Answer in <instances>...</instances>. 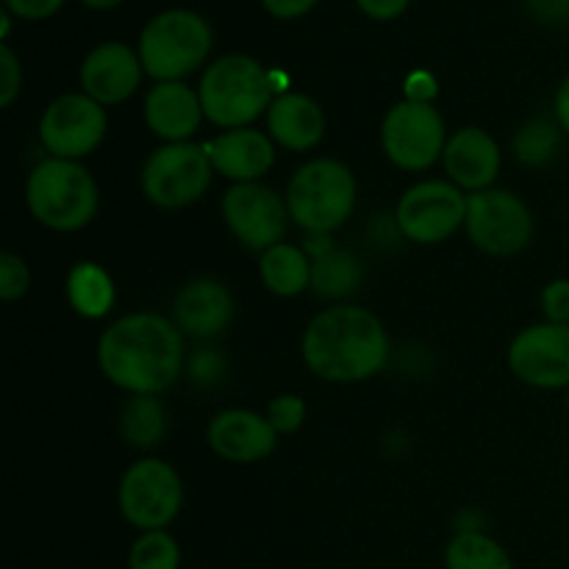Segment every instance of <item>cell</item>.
Segmentation results:
<instances>
[{
  "instance_id": "cell-33",
  "label": "cell",
  "mask_w": 569,
  "mask_h": 569,
  "mask_svg": "<svg viewBox=\"0 0 569 569\" xmlns=\"http://www.w3.org/2000/svg\"><path fill=\"white\" fill-rule=\"evenodd\" d=\"M526 9L533 20L545 26H565L569 22V0H526Z\"/></svg>"
},
{
  "instance_id": "cell-10",
  "label": "cell",
  "mask_w": 569,
  "mask_h": 569,
  "mask_svg": "<svg viewBox=\"0 0 569 569\" xmlns=\"http://www.w3.org/2000/svg\"><path fill=\"white\" fill-rule=\"evenodd\" d=\"M467 237L489 256H515L533 237V214L515 192L483 189L467 198Z\"/></svg>"
},
{
  "instance_id": "cell-28",
  "label": "cell",
  "mask_w": 569,
  "mask_h": 569,
  "mask_svg": "<svg viewBox=\"0 0 569 569\" xmlns=\"http://www.w3.org/2000/svg\"><path fill=\"white\" fill-rule=\"evenodd\" d=\"M181 548L167 531H144L128 553V569H178Z\"/></svg>"
},
{
  "instance_id": "cell-1",
  "label": "cell",
  "mask_w": 569,
  "mask_h": 569,
  "mask_svg": "<svg viewBox=\"0 0 569 569\" xmlns=\"http://www.w3.org/2000/svg\"><path fill=\"white\" fill-rule=\"evenodd\" d=\"M98 365L103 376L126 392H167L181 376V328L153 311L120 317L100 337Z\"/></svg>"
},
{
  "instance_id": "cell-3",
  "label": "cell",
  "mask_w": 569,
  "mask_h": 569,
  "mask_svg": "<svg viewBox=\"0 0 569 569\" xmlns=\"http://www.w3.org/2000/svg\"><path fill=\"white\" fill-rule=\"evenodd\" d=\"M206 120L217 128H248L272 106V78L253 56L228 53L200 78Z\"/></svg>"
},
{
  "instance_id": "cell-31",
  "label": "cell",
  "mask_w": 569,
  "mask_h": 569,
  "mask_svg": "<svg viewBox=\"0 0 569 569\" xmlns=\"http://www.w3.org/2000/svg\"><path fill=\"white\" fill-rule=\"evenodd\" d=\"M22 89V64L9 44H0V106L9 109Z\"/></svg>"
},
{
  "instance_id": "cell-24",
  "label": "cell",
  "mask_w": 569,
  "mask_h": 569,
  "mask_svg": "<svg viewBox=\"0 0 569 569\" xmlns=\"http://www.w3.org/2000/svg\"><path fill=\"white\" fill-rule=\"evenodd\" d=\"M361 283V264L350 250L328 248L311 259V289L320 298L342 300L353 295Z\"/></svg>"
},
{
  "instance_id": "cell-36",
  "label": "cell",
  "mask_w": 569,
  "mask_h": 569,
  "mask_svg": "<svg viewBox=\"0 0 569 569\" xmlns=\"http://www.w3.org/2000/svg\"><path fill=\"white\" fill-rule=\"evenodd\" d=\"M356 3L372 20H395V17L403 14L409 0H356Z\"/></svg>"
},
{
  "instance_id": "cell-29",
  "label": "cell",
  "mask_w": 569,
  "mask_h": 569,
  "mask_svg": "<svg viewBox=\"0 0 569 569\" xmlns=\"http://www.w3.org/2000/svg\"><path fill=\"white\" fill-rule=\"evenodd\" d=\"M267 420L276 428V433H295L306 420V403L298 395H278L267 406Z\"/></svg>"
},
{
  "instance_id": "cell-20",
  "label": "cell",
  "mask_w": 569,
  "mask_h": 569,
  "mask_svg": "<svg viewBox=\"0 0 569 569\" xmlns=\"http://www.w3.org/2000/svg\"><path fill=\"white\" fill-rule=\"evenodd\" d=\"M209 156L214 172H222L233 183H253L276 164V144L264 131L233 128L214 139Z\"/></svg>"
},
{
  "instance_id": "cell-41",
  "label": "cell",
  "mask_w": 569,
  "mask_h": 569,
  "mask_svg": "<svg viewBox=\"0 0 569 569\" xmlns=\"http://www.w3.org/2000/svg\"><path fill=\"white\" fill-rule=\"evenodd\" d=\"M567 409H569V392H567Z\"/></svg>"
},
{
  "instance_id": "cell-22",
  "label": "cell",
  "mask_w": 569,
  "mask_h": 569,
  "mask_svg": "<svg viewBox=\"0 0 569 569\" xmlns=\"http://www.w3.org/2000/svg\"><path fill=\"white\" fill-rule=\"evenodd\" d=\"M259 276L261 283L278 298H298L311 287V261L300 248L281 242L261 253Z\"/></svg>"
},
{
  "instance_id": "cell-40",
  "label": "cell",
  "mask_w": 569,
  "mask_h": 569,
  "mask_svg": "<svg viewBox=\"0 0 569 569\" xmlns=\"http://www.w3.org/2000/svg\"><path fill=\"white\" fill-rule=\"evenodd\" d=\"M87 6H92V9H111V6L122 3V0H83Z\"/></svg>"
},
{
  "instance_id": "cell-13",
  "label": "cell",
  "mask_w": 569,
  "mask_h": 569,
  "mask_svg": "<svg viewBox=\"0 0 569 569\" xmlns=\"http://www.w3.org/2000/svg\"><path fill=\"white\" fill-rule=\"evenodd\" d=\"M289 206L287 198L264 183H233L222 194V220L228 231L239 239L248 250L276 248L283 242V233L289 226Z\"/></svg>"
},
{
  "instance_id": "cell-6",
  "label": "cell",
  "mask_w": 569,
  "mask_h": 569,
  "mask_svg": "<svg viewBox=\"0 0 569 569\" xmlns=\"http://www.w3.org/2000/svg\"><path fill=\"white\" fill-rule=\"evenodd\" d=\"M211 50V28L189 9H167L144 26L139 37V59L156 81H181L198 70Z\"/></svg>"
},
{
  "instance_id": "cell-7",
  "label": "cell",
  "mask_w": 569,
  "mask_h": 569,
  "mask_svg": "<svg viewBox=\"0 0 569 569\" xmlns=\"http://www.w3.org/2000/svg\"><path fill=\"white\" fill-rule=\"evenodd\" d=\"M214 164L209 150L194 142H170L148 156L142 167V192L159 209H187L211 187Z\"/></svg>"
},
{
  "instance_id": "cell-14",
  "label": "cell",
  "mask_w": 569,
  "mask_h": 569,
  "mask_svg": "<svg viewBox=\"0 0 569 569\" xmlns=\"http://www.w3.org/2000/svg\"><path fill=\"white\" fill-rule=\"evenodd\" d=\"M509 367L528 387H569V326L542 322L517 333L509 345Z\"/></svg>"
},
{
  "instance_id": "cell-23",
  "label": "cell",
  "mask_w": 569,
  "mask_h": 569,
  "mask_svg": "<svg viewBox=\"0 0 569 569\" xmlns=\"http://www.w3.org/2000/svg\"><path fill=\"white\" fill-rule=\"evenodd\" d=\"M114 298V281L94 261H81L67 276V300L87 320H100V317L109 315Z\"/></svg>"
},
{
  "instance_id": "cell-26",
  "label": "cell",
  "mask_w": 569,
  "mask_h": 569,
  "mask_svg": "<svg viewBox=\"0 0 569 569\" xmlns=\"http://www.w3.org/2000/svg\"><path fill=\"white\" fill-rule=\"evenodd\" d=\"M448 569H515L511 556L492 537L478 531H461L445 550Z\"/></svg>"
},
{
  "instance_id": "cell-39",
  "label": "cell",
  "mask_w": 569,
  "mask_h": 569,
  "mask_svg": "<svg viewBox=\"0 0 569 569\" xmlns=\"http://www.w3.org/2000/svg\"><path fill=\"white\" fill-rule=\"evenodd\" d=\"M556 122L561 126V131L569 133V76L561 81L559 92H556Z\"/></svg>"
},
{
  "instance_id": "cell-30",
  "label": "cell",
  "mask_w": 569,
  "mask_h": 569,
  "mask_svg": "<svg viewBox=\"0 0 569 569\" xmlns=\"http://www.w3.org/2000/svg\"><path fill=\"white\" fill-rule=\"evenodd\" d=\"M31 287V272H28V264L17 253H0V298L6 303L22 298Z\"/></svg>"
},
{
  "instance_id": "cell-16",
  "label": "cell",
  "mask_w": 569,
  "mask_h": 569,
  "mask_svg": "<svg viewBox=\"0 0 569 569\" xmlns=\"http://www.w3.org/2000/svg\"><path fill=\"white\" fill-rule=\"evenodd\" d=\"M209 445L231 465H253L276 450L278 433L264 415L228 409L209 422Z\"/></svg>"
},
{
  "instance_id": "cell-38",
  "label": "cell",
  "mask_w": 569,
  "mask_h": 569,
  "mask_svg": "<svg viewBox=\"0 0 569 569\" xmlns=\"http://www.w3.org/2000/svg\"><path fill=\"white\" fill-rule=\"evenodd\" d=\"M261 3H264L270 14L281 17V20H292V17L306 14L317 0H261Z\"/></svg>"
},
{
  "instance_id": "cell-9",
  "label": "cell",
  "mask_w": 569,
  "mask_h": 569,
  "mask_svg": "<svg viewBox=\"0 0 569 569\" xmlns=\"http://www.w3.org/2000/svg\"><path fill=\"white\" fill-rule=\"evenodd\" d=\"M381 144L387 159L400 170H428L433 161L442 159L448 144L442 114L433 103L400 100L383 117Z\"/></svg>"
},
{
  "instance_id": "cell-2",
  "label": "cell",
  "mask_w": 569,
  "mask_h": 569,
  "mask_svg": "<svg viewBox=\"0 0 569 569\" xmlns=\"http://www.w3.org/2000/svg\"><path fill=\"white\" fill-rule=\"evenodd\" d=\"M387 359V328L361 306L342 303L320 311L303 333V361L322 381H367L383 370Z\"/></svg>"
},
{
  "instance_id": "cell-21",
  "label": "cell",
  "mask_w": 569,
  "mask_h": 569,
  "mask_svg": "<svg viewBox=\"0 0 569 569\" xmlns=\"http://www.w3.org/2000/svg\"><path fill=\"white\" fill-rule=\"evenodd\" d=\"M267 131L272 142L287 150H311L326 133V114L309 94L287 92L272 100L267 111Z\"/></svg>"
},
{
  "instance_id": "cell-5",
  "label": "cell",
  "mask_w": 569,
  "mask_h": 569,
  "mask_svg": "<svg viewBox=\"0 0 569 569\" xmlns=\"http://www.w3.org/2000/svg\"><path fill=\"white\" fill-rule=\"evenodd\" d=\"M356 192V176L348 164L337 159H311L289 181V214L311 237H328L350 220Z\"/></svg>"
},
{
  "instance_id": "cell-25",
  "label": "cell",
  "mask_w": 569,
  "mask_h": 569,
  "mask_svg": "<svg viewBox=\"0 0 569 569\" xmlns=\"http://www.w3.org/2000/svg\"><path fill=\"white\" fill-rule=\"evenodd\" d=\"M122 439L133 448H156L167 433V411L156 395H131L120 415Z\"/></svg>"
},
{
  "instance_id": "cell-37",
  "label": "cell",
  "mask_w": 569,
  "mask_h": 569,
  "mask_svg": "<svg viewBox=\"0 0 569 569\" xmlns=\"http://www.w3.org/2000/svg\"><path fill=\"white\" fill-rule=\"evenodd\" d=\"M437 94V81L428 72H415L406 83V100H417V103H431Z\"/></svg>"
},
{
  "instance_id": "cell-35",
  "label": "cell",
  "mask_w": 569,
  "mask_h": 569,
  "mask_svg": "<svg viewBox=\"0 0 569 569\" xmlns=\"http://www.w3.org/2000/svg\"><path fill=\"white\" fill-rule=\"evenodd\" d=\"M222 370H226V365H222V359L217 356V350H200V353L194 356V361H192L194 381H200L209 387V383L220 381Z\"/></svg>"
},
{
  "instance_id": "cell-8",
  "label": "cell",
  "mask_w": 569,
  "mask_h": 569,
  "mask_svg": "<svg viewBox=\"0 0 569 569\" xmlns=\"http://www.w3.org/2000/svg\"><path fill=\"white\" fill-rule=\"evenodd\" d=\"M183 506V483L176 467L142 459L120 481V511L139 531H164Z\"/></svg>"
},
{
  "instance_id": "cell-19",
  "label": "cell",
  "mask_w": 569,
  "mask_h": 569,
  "mask_svg": "<svg viewBox=\"0 0 569 569\" xmlns=\"http://www.w3.org/2000/svg\"><path fill=\"white\" fill-rule=\"evenodd\" d=\"M203 117L200 92L181 81L156 83L144 98V122L167 144L189 142L198 133Z\"/></svg>"
},
{
  "instance_id": "cell-11",
  "label": "cell",
  "mask_w": 569,
  "mask_h": 569,
  "mask_svg": "<svg viewBox=\"0 0 569 569\" xmlns=\"http://www.w3.org/2000/svg\"><path fill=\"white\" fill-rule=\"evenodd\" d=\"M400 233L417 244H439L467 220L465 189L453 181H420L403 192L395 211Z\"/></svg>"
},
{
  "instance_id": "cell-32",
  "label": "cell",
  "mask_w": 569,
  "mask_h": 569,
  "mask_svg": "<svg viewBox=\"0 0 569 569\" xmlns=\"http://www.w3.org/2000/svg\"><path fill=\"white\" fill-rule=\"evenodd\" d=\"M545 320L556 326H569V278H556L542 292Z\"/></svg>"
},
{
  "instance_id": "cell-18",
  "label": "cell",
  "mask_w": 569,
  "mask_h": 569,
  "mask_svg": "<svg viewBox=\"0 0 569 569\" xmlns=\"http://www.w3.org/2000/svg\"><path fill=\"white\" fill-rule=\"evenodd\" d=\"M442 161L450 181L476 194L492 189L500 172V148L483 128L470 126L448 137Z\"/></svg>"
},
{
  "instance_id": "cell-27",
  "label": "cell",
  "mask_w": 569,
  "mask_h": 569,
  "mask_svg": "<svg viewBox=\"0 0 569 569\" xmlns=\"http://www.w3.org/2000/svg\"><path fill=\"white\" fill-rule=\"evenodd\" d=\"M561 126L550 120H528L515 137V156L526 167H545L559 156Z\"/></svg>"
},
{
  "instance_id": "cell-4",
  "label": "cell",
  "mask_w": 569,
  "mask_h": 569,
  "mask_svg": "<svg viewBox=\"0 0 569 569\" xmlns=\"http://www.w3.org/2000/svg\"><path fill=\"white\" fill-rule=\"evenodd\" d=\"M26 200L33 220L59 233L87 228L98 214V183L78 161L44 159L26 183Z\"/></svg>"
},
{
  "instance_id": "cell-34",
  "label": "cell",
  "mask_w": 569,
  "mask_h": 569,
  "mask_svg": "<svg viewBox=\"0 0 569 569\" xmlns=\"http://www.w3.org/2000/svg\"><path fill=\"white\" fill-rule=\"evenodd\" d=\"M61 3L64 0H6V9L22 20H44V17L56 14Z\"/></svg>"
},
{
  "instance_id": "cell-15",
  "label": "cell",
  "mask_w": 569,
  "mask_h": 569,
  "mask_svg": "<svg viewBox=\"0 0 569 569\" xmlns=\"http://www.w3.org/2000/svg\"><path fill=\"white\" fill-rule=\"evenodd\" d=\"M142 59L122 42H103L81 64L83 94L100 106H117L137 92L142 81Z\"/></svg>"
},
{
  "instance_id": "cell-12",
  "label": "cell",
  "mask_w": 569,
  "mask_h": 569,
  "mask_svg": "<svg viewBox=\"0 0 569 569\" xmlns=\"http://www.w3.org/2000/svg\"><path fill=\"white\" fill-rule=\"evenodd\" d=\"M109 128L106 109L83 92L56 98L39 120V139L53 159L78 161L100 148Z\"/></svg>"
},
{
  "instance_id": "cell-17",
  "label": "cell",
  "mask_w": 569,
  "mask_h": 569,
  "mask_svg": "<svg viewBox=\"0 0 569 569\" xmlns=\"http://www.w3.org/2000/svg\"><path fill=\"white\" fill-rule=\"evenodd\" d=\"M233 320V298L214 278H194L172 303V322L194 339H214L226 333Z\"/></svg>"
}]
</instances>
